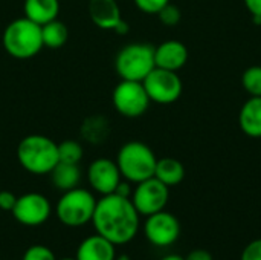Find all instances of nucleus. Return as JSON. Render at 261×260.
I'll return each instance as SVG.
<instances>
[{
	"label": "nucleus",
	"mask_w": 261,
	"mask_h": 260,
	"mask_svg": "<svg viewBox=\"0 0 261 260\" xmlns=\"http://www.w3.org/2000/svg\"><path fill=\"white\" fill-rule=\"evenodd\" d=\"M61 260H76V259H72V257H64V259Z\"/></svg>",
	"instance_id": "obj_35"
},
{
	"label": "nucleus",
	"mask_w": 261,
	"mask_h": 260,
	"mask_svg": "<svg viewBox=\"0 0 261 260\" xmlns=\"http://www.w3.org/2000/svg\"><path fill=\"white\" fill-rule=\"evenodd\" d=\"M17 202V196L8 190H2L0 192V210L3 211H12L14 205Z\"/></svg>",
	"instance_id": "obj_28"
},
{
	"label": "nucleus",
	"mask_w": 261,
	"mask_h": 260,
	"mask_svg": "<svg viewBox=\"0 0 261 260\" xmlns=\"http://www.w3.org/2000/svg\"><path fill=\"white\" fill-rule=\"evenodd\" d=\"M156 15L159 17V21H161L164 26H168V28L177 26V25L180 23V18H182L180 9H179L176 5H173L171 2H170L168 5H165Z\"/></svg>",
	"instance_id": "obj_24"
},
{
	"label": "nucleus",
	"mask_w": 261,
	"mask_h": 260,
	"mask_svg": "<svg viewBox=\"0 0 261 260\" xmlns=\"http://www.w3.org/2000/svg\"><path fill=\"white\" fill-rule=\"evenodd\" d=\"M81 136L90 144H101L107 139V135L110 132L109 121L104 116H89L81 124Z\"/></svg>",
	"instance_id": "obj_20"
},
{
	"label": "nucleus",
	"mask_w": 261,
	"mask_h": 260,
	"mask_svg": "<svg viewBox=\"0 0 261 260\" xmlns=\"http://www.w3.org/2000/svg\"><path fill=\"white\" fill-rule=\"evenodd\" d=\"M161 260H185V257H182V256H177V254H170V256H165V257H162Z\"/></svg>",
	"instance_id": "obj_32"
},
{
	"label": "nucleus",
	"mask_w": 261,
	"mask_h": 260,
	"mask_svg": "<svg viewBox=\"0 0 261 260\" xmlns=\"http://www.w3.org/2000/svg\"><path fill=\"white\" fill-rule=\"evenodd\" d=\"M52 178V184L60 192H67L75 187H78L81 181V170L78 164H67V162H58L54 170L49 173Z\"/></svg>",
	"instance_id": "obj_19"
},
{
	"label": "nucleus",
	"mask_w": 261,
	"mask_h": 260,
	"mask_svg": "<svg viewBox=\"0 0 261 260\" xmlns=\"http://www.w3.org/2000/svg\"><path fill=\"white\" fill-rule=\"evenodd\" d=\"M188 48L179 40H167L154 48L156 67L179 72L188 61Z\"/></svg>",
	"instance_id": "obj_14"
},
{
	"label": "nucleus",
	"mask_w": 261,
	"mask_h": 260,
	"mask_svg": "<svg viewBox=\"0 0 261 260\" xmlns=\"http://www.w3.org/2000/svg\"><path fill=\"white\" fill-rule=\"evenodd\" d=\"M17 161L31 175H49L60 162L58 144L46 135H28L17 146Z\"/></svg>",
	"instance_id": "obj_2"
},
{
	"label": "nucleus",
	"mask_w": 261,
	"mask_h": 260,
	"mask_svg": "<svg viewBox=\"0 0 261 260\" xmlns=\"http://www.w3.org/2000/svg\"><path fill=\"white\" fill-rule=\"evenodd\" d=\"M240 260H261V238L246 245Z\"/></svg>",
	"instance_id": "obj_27"
},
{
	"label": "nucleus",
	"mask_w": 261,
	"mask_h": 260,
	"mask_svg": "<svg viewBox=\"0 0 261 260\" xmlns=\"http://www.w3.org/2000/svg\"><path fill=\"white\" fill-rule=\"evenodd\" d=\"M185 260H214V259H213V256H211V253H210V251L199 248V250H193V251L185 257Z\"/></svg>",
	"instance_id": "obj_29"
},
{
	"label": "nucleus",
	"mask_w": 261,
	"mask_h": 260,
	"mask_svg": "<svg viewBox=\"0 0 261 260\" xmlns=\"http://www.w3.org/2000/svg\"><path fill=\"white\" fill-rule=\"evenodd\" d=\"M154 67V46L147 43L125 44L115 58V70L121 80L142 81Z\"/></svg>",
	"instance_id": "obj_6"
},
{
	"label": "nucleus",
	"mask_w": 261,
	"mask_h": 260,
	"mask_svg": "<svg viewBox=\"0 0 261 260\" xmlns=\"http://www.w3.org/2000/svg\"><path fill=\"white\" fill-rule=\"evenodd\" d=\"M76 260H115V245L99 234H92L81 241L76 248Z\"/></svg>",
	"instance_id": "obj_15"
},
{
	"label": "nucleus",
	"mask_w": 261,
	"mask_h": 260,
	"mask_svg": "<svg viewBox=\"0 0 261 260\" xmlns=\"http://www.w3.org/2000/svg\"><path fill=\"white\" fill-rule=\"evenodd\" d=\"M130 199L141 216H150L165 210L170 199V187L153 176L136 184Z\"/></svg>",
	"instance_id": "obj_9"
},
{
	"label": "nucleus",
	"mask_w": 261,
	"mask_h": 260,
	"mask_svg": "<svg viewBox=\"0 0 261 260\" xmlns=\"http://www.w3.org/2000/svg\"><path fill=\"white\" fill-rule=\"evenodd\" d=\"M115 110L125 118H139L150 107V98L142 81L121 80L112 93Z\"/></svg>",
	"instance_id": "obj_7"
},
{
	"label": "nucleus",
	"mask_w": 261,
	"mask_h": 260,
	"mask_svg": "<svg viewBox=\"0 0 261 260\" xmlns=\"http://www.w3.org/2000/svg\"><path fill=\"white\" fill-rule=\"evenodd\" d=\"M154 178L167 187L179 185L185 178V167L176 158H161L156 162Z\"/></svg>",
	"instance_id": "obj_18"
},
{
	"label": "nucleus",
	"mask_w": 261,
	"mask_h": 260,
	"mask_svg": "<svg viewBox=\"0 0 261 260\" xmlns=\"http://www.w3.org/2000/svg\"><path fill=\"white\" fill-rule=\"evenodd\" d=\"M144 234L147 241L156 247H170L180 236V224L174 215L162 210L147 216Z\"/></svg>",
	"instance_id": "obj_11"
},
{
	"label": "nucleus",
	"mask_w": 261,
	"mask_h": 260,
	"mask_svg": "<svg viewBox=\"0 0 261 260\" xmlns=\"http://www.w3.org/2000/svg\"><path fill=\"white\" fill-rule=\"evenodd\" d=\"M23 12L26 18L43 26L57 20L60 14V0H24Z\"/></svg>",
	"instance_id": "obj_17"
},
{
	"label": "nucleus",
	"mask_w": 261,
	"mask_h": 260,
	"mask_svg": "<svg viewBox=\"0 0 261 260\" xmlns=\"http://www.w3.org/2000/svg\"><path fill=\"white\" fill-rule=\"evenodd\" d=\"M252 21H254L255 25H261V17H258V15H252Z\"/></svg>",
	"instance_id": "obj_33"
},
{
	"label": "nucleus",
	"mask_w": 261,
	"mask_h": 260,
	"mask_svg": "<svg viewBox=\"0 0 261 260\" xmlns=\"http://www.w3.org/2000/svg\"><path fill=\"white\" fill-rule=\"evenodd\" d=\"M11 213L15 218V221L20 222L21 225L38 227L49 219L52 213V207L44 195L31 192L17 198V202Z\"/></svg>",
	"instance_id": "obj_10"
},
{
	"label": "nucleus",
	"mask_w": 261,
	"mask_h": 260,
	"mask_svg": "<svg viewBox=\"0 0 261 260\" xmlns=\"http://www.w3.org/2000/svg\"><path fill=\"white\" fill-rule=\"evenodd\" d=\"M98 199L86 188L75 187L63 192L55 205V215L58 221L66 227H83L92 222Z\"/></svg>",
	"instance_id": "obj_5"
},
{
	"label": "nucleus",
	"mask_w": 261,
	"mask_h": 260,
	"mask_svg": "<svg viewBox=\"0 0 261 260\" xmlns=\"http://www.w3.org/2000/svg\"><path fill=\"white\" fill-rule=\"evenodd\" d=\"M21 260H57L55 254L50 248L44 247V245H32L29 247Z\"/></svg>",
	"instance_id": "obj_25"
},
{
	"label": "nucleus",
	"mask_w": 261,
	"mask_h": 260,
	"mask_svg": "<svg viewBox=\"0 0 261 260\" xmlns=\"http://www.w3.org/2000/svg\"><path fill=\"white\" fill-rule=\"evenodd\" d=\"M139 216L130 198L112 193L98 199L92 224L96 234L118 247L135 239L139 230Z\"/></svg>",
	"instance_id": "obj_1"
},
{
	"label": "nucleus",
	"mask_w": 261,
	"mask_h": 260,
	"mask_svg": "<svg viewBox=\"0 0 261 260\" xmlns=\"http://www.w3.org/2000/svg\"><path fill=\"white\" fill-rule=\"evenodd\" d=\"M2 44L8 55L17 60H28L44 48L41 26L24 15L9 21L2 35Z\"/></svg>",
	"instance_id": "obj_3"
},
{
	"label": "nucleus",
	"mask_w": 261,
	"mask_h": 260,
	"mask_svg": "<svg viewBox=\"0 0 261 260\" xmlns=\"http://www.w3.org/2000/svg\"><path fill=\"white\" fill-rule=\"evenodd\" d=\"M240 130L254 139L261 138V97H249L239 112Z\"/></svg>",
	"instance_id": "obj_16"
},
{
	"label": "nucleus",
	"mask_w": 261,
	"mask_h": 260,
	"mask_svg": "<svg viewBox=\"0 0 261 260\" xmlns=\"http://www.w3.org/2000/svg\"><path fill=\"white\" fill-rule=\"evenodd\" d=\"M116 164L122 179L139 184L154 176L158 158L150 146L141 141H128L118 150Z\"/></svg>",
	"instance_id": "obj_4"
},
{
	"label": "nucleus",
	"mask_w": 261,
	"mask_h": 260,
	"mask_svg": "<svg viewBox=\"0 0 261 260\" xmlns=\"http://www.w3.org/2000/svg\"><path fill=\"white\" fill-rule=\"evenodd\" d=\"M41 37L43 44L49 49H58L66 44L69 38L67 26L60 20H52L41 26Z\"/></svg>",
	"instance_id": "obj_21"
},
{
	"label": "nucleus",
	"mask_w": 261,
	"mask_h": 260,
	"mask_svg": "<svg viewBox=\"0 0 261 260\" xmlns=\"http://www.w3.org/2000/svg\"><path fill=\"white\" fill-rule=\"evenodd\" d=\"M87 181L93 192L101 196L115 193L118 184L122 181L116 161L109 158H96L87 167Z\"/></svg>",
	"instance_id": "obj_12"
},
{
	"label": "nucleus",
	"mask_w": 261,
	"mask_h": 260,
	"mask_svg": "<svg viewBox=\"0 0 261 260\" xmlns=\"http://www.w3.org/2000/svg\"><path fill=\"white\" fill-rule=\"evenodd\" d=\"M84 156V149L81 143L75 139H66L58 144V158L60 162L67 164H80V161Z\"/></svg>",
	"instance_id": "obj_22"
},
{
	"label": "nucleus",
	"mask_w": 261,
	"mask_h": 260,
	"mask_svg": "<svg viewBox=\"0 0 261 260\" xmlns=\"http://www.w3.org/2000/svg\"><path fill=\"white\" fill-rule=\"evenodd\" d=\"M89 15L95 26L104 31H113L125 35L130 29L128 23L122 18L121 8L116 0H90Z\"/></svg>",
	"instance_id": "obj_13"
},
{
	"label": "nucleus",
	"mask_w": 261,
	"mask_h": 260,
	"mask_svg": "<svg viewBox=\"0 0 261 260\" xmlns=\"http://www.w3.org/2000/svg\"><path fill=\"white\" fill-rule=\"evenodd\" d=\"M130 184H132V182H128V181L122 179V181L118 184V187H116L115 193H116V195H119V196H124V198H132L133 190H132V185H130Z\"/></svg>",
	"instance_id": "obj_30"
},
{
	"label": "nucleus",
	"mask_w": 261,
	"mask_h": 260,
	"mask_svg": "<svg viewBox=\"0 0 261 260\" xmlns=\"http://www.w3.org/2000/svg\"><path fill=\"white\" fill-rule=\"evenodd\" d=\"M246 9L249 11L251 17L252 15H258L261 17V0H243Z\"/></svg>",
	"instance_id": "obj_31"
},
{
	"label": "nucleus",
	"mask_w": 261,
	"mask_h": 260,
	"mask_svg": "<svg viewBox=\"0 0 261 260\" xmlns=\"http://www.w3.org/2000/svg\"><path fill=\"white\" fill-rule=\"evenodd\" d=\"M142 84L145 87V92L151 103L168 106L176 103L182 92H184V83L177 72L154 67L144 80Z\"/></svg>",
	"instance_id": "obj_8"
},
{
	"label": "nucleus",
	"mask_w": 261,
	"mask_h": 260,
	"mask_svg": "<svg viewBox=\"0 0 261 260\" xmlns=\"http://www.w3.org/2000/svg\"><path fill=\"white\" fill-rule=\"evenodd\" d=\"M242 86L249 97H261V66H249L242 75Z\"/></svg>",
	"instance_id": "obj_23"
},
{
	"label": "nucleus",
	"mask_w": 261,
	"mask_h": 260,
	"mask_svg": "<svg viewBox=\"0 0 261 260\" xmlns=\"http://www.w3.org/2000/svg\"><path fill=\"white\" fill-rule=\"evenodd\" d=\"M133 2L141 12L153 15V14H158L171 0H133Z\"/></svg>",
	"instance_id": "obj_26"
},
{
	"label": "nucleus",
	"mask_w": 261,
	"mask_h": 260,
	"mask_svg": "<svg viewBox=\"0 0 261 260\" xmlns=\"http://www.w3.org/2000/svg\"><path fill=\"white\" fill-rule=\"evenodd\" d=\"M115 260H132L130 257H127V256H122V257H116Z\"/></svg>",
	"instance_id": "obj_34"
}]
</instances>
